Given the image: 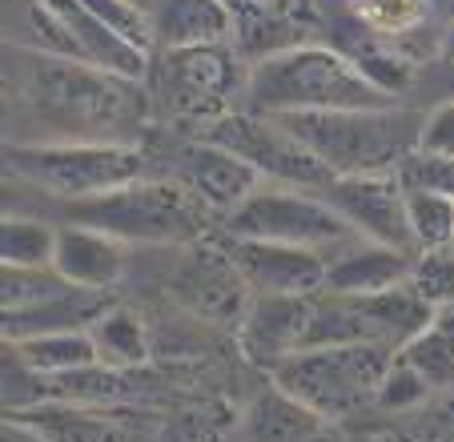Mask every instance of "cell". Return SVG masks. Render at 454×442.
Here are the masks:
<instances>
[{"label": "cell", "mask_w": 454, "mask_h": 442, "mask_svg": "<svg viewBox=\"0 0 454 442\" xmlns=\"http://www.w3.org/2000/svg\"><path fill=\"white\" fill-rule=\"evenodd\" d=\"M4 157L12 178L60 205L113 193L149 173L141 141H17Z\"/></svg>", "instance_id": "6"}, {"label": "cell", "mask_w": 454, "mask_h": 442, "mask_svg": "<svg viewBox=\"0 0 454 442\" xmlns=\"http://www.w3.org/2000/svg\"><path fill=\"white\" fill-rule=\"evenodd\" d=\"M12 346L25 354L28 366H36L44 378L69 375V370H81V366L101 362L97 354V342L89 330H57V334H41V338H25L12 342Z\"/></svg>", "instance_id": "24"}, {"label": "cell", "mask_w": 454, "mask_h": 442, "mask_svg": "<svg viewBox=\"0 0 454 442\" xmlns=\"http://www.w3.org/2000/svg\"><path fill=\"white\" fill-rule=\"evenodd\" d=\"M322 28H330L326 44H334L342 57H350L354 65H358L378 89H386L390 97L406 93L411 81L419 77L422 60L414 57L411 49H403V44L370 33V28L346 9V0H342V9H338L334 17H322Z\"/></svg>", "instance_id": "14"}, {"label": "cell", "mask_w": 454, "mask_h": 442, "mask_svg": "<svg viewBox=\"0 0 454 442\" xmlns=\"http://www.w3.org/2000/svg\"><path fill=\"white\" fill-rule=\"evenodd\" d=\"M419 154L430 157H454V97L438 101L427 113V125H422V149Z\"/></svg>", "instance_id": "33"}, {"label": "cell", "mask_w": 454, "mask_h": 442, "mask_svg": "<svg viewBox=\"0 0 454 442\" xmlns=\"http://www.w3.org/2000/svg\"><path fill=\"white\" fill-rule=\"evenodd\" d=\"M411 270L414 254L358 238L338 254H330L326 289L330 294H386V289L411 286Z\"/></svg>", "instance_id": "17"}, {"label": "cell", "mask_w": 454, "mask_h": 442, "mask_svg": "<svg viewBox=\"0 0 454 442\" xmlns=\"http://www.w3.org/2000/svg\"><path fill=\"white\" fill-rule=\"evenodd\" d=\"M201 137L233 149L241 162H249L266 181H274V185H294V189L322 193V189L334 181V173L317 162L314 149H309L298 133H290L278 117L233 109V113H225L222 121H214Z\"/></svg>", "instance_id": "9"}, {"label": "cell", "mask_w": 454, "mask_h": 442, "mask_svg": "<svg viewBox=\"0 0 454 442\" xmlns=\"http://www.w3.org/2000/svg\"><path fill=\"white\" fill-rule=\"evenodd\" d=\"M17 97L36 121L57 129V141H133L149 121L145 81L121 77L77 57L12 49Z\"/></svg>", "instance_id": "1"}, {"label": "cell", "mask_w": 454, "mask_h": 442, "mask_svg": "<svg viewBox=\"0 0 454 442\" xmlns=\"http://www.w3.org/2000/svg\"><path fill=\"white\" fill-rule=\"evenodd\" d=\"M225 254L233 270L249 286V294H322L326 289L330 257L317 249L282 246V241H254V238H230L225 233Z\"/></svg>", "instance_id": "12"}, {"label": "cell", "mask_w": 454, "mask_h": 442, "mask_svg": "<svg viewBox=\"0 0 454 442\" xmlns=\"http://www.w3.org/2000/svg\"><path fill=\"white\" fill-rule=\"evenodd\" d=\"M65 286L69 281L57 273V265H36V270H28V265H4V273H0V302H4V310H28L36 302L52 298Z\"/></svg>", "instance_id": "28"}, {"label": "cell", "mask_w": 454, "mask_h": 442, "mask_svg": "<svg viewBox=\"0 0 454 442\" xmlns=\"http://www.w3.org/2000/svg\"><path fill=\"white\" fill-rule=\"evenodd\" d=\"M65 221L93 225L129 246H189L209 230V209L177 181L145 173L113 193L65 205Z\"/></svg>", "instance_id": "5"}, {"label": "cell", "mask_w": 454, "mask_h": 442, "mask_svg": "<svg viewBox=\"0 0 454 442\" xmlns=\"http://www.w3.org/2000/svg\"><path fill=\"white\" fill-rule=\"evenodd\" d=\"M241 442H330L334 438V418L309 410L294 394H286L278 383L262 391L238 418Z\"/></svg>", "instance_id": "16"}, {"label": "cell", "mask_w": 454, "mask_h": 442, "mask_svg": "<svg viewBox=\"0 0 454 442\" xmlns=\"http://www.w3.org/2000/svg\"><path fill=\"white\" fill-rule=\"evenodd\" d=\"M378 105H398V97L378 89L350 57H342L326 41H306L254 60L246 93H241V109L262 113V117L378 109Z\"/></svg>", "instance_id": "2"}, {"label": "cell", "mask_w": 454, "mask_h": 442, "mask_svg": "<svg viewBox=\"0 0 454 442\" xmlns=\"http://www.w3.org/2000/svg\"><path fill=\"white\" fill-rule=\"evenodd\" d=\"M346 9L370 28V33L386 36V41L411 49L419 60H430L434 52L422 49V41L430 36H442L446 28L434 20L430 0H346Z\"/></svg>", "instance_id": "21"}, {"label": "cell", "mask_w": 454, "mask_h": 442, "mask_svg": "<svg viewBox=\"0 0 454 442\" xmlns=\"http://www.w3.org/2000/svg\"><path fill=\"white\" fill-rule=\"evenodd\" d=\"M330 205L362 233L366 241L403 249L419 257V241L411 230V205H406L403 173H362V178H334L322 189Z\"/></svg>", "instance_id": "11"}, {"label": "cell", "mask_w": 454, "mask_h": 442, "mask_svg": "<svg viewBox=\"0 0 454 442\" xmlns=\"http://www.w3.org/2000/svg\"><path fill=\"white\" fill-rule=\"evenodd\" d=\"M222 225L230 238L282 241V246L317 249V254H326V257L362 238L322 193L274 185V181H262Z\"/></svg>", "instance_id": "8"}, {"label": "cell", "mask_w": 454, "mask_h": 442, "mask_svg": "<svg viewBox=\"0 0 454 442\" xmlns=\"http://www.w3.org/2000/svg\"><path fill=\"white\" fill-rule=\"evenodd\" d=\"M406 185H427L438 193L454 197V157H430V154H414L403 170Z\"/></svg>", "instance_id": "32"}, {"label": "cell", "mask_w": 454, "mask_h": 442, "mask_svg": "<svg viewBox=\"0 0 454 442\" xmlns=\"http://www.w3.org/2000/svg\"><path fill=\"white\" fill-rule=\"evenodd\" d=\"M141 394L133 370L125 366H109V362H93L81 366V370H69V375L49 378V399L57 402H77V406H125Z\"/></svg>", "instance_id": "22"}, {"label": "cell", "mask_w": 454, "mask_h": 442, "mask_svg": "<svg viewBox=\"0 0 454 442\" xmlns=\"http://www.w3.org/2000/svg\"><path fill=\"white\" fill-rule=\"evenodd\" d=\"M153 49H198L238 36V20L222 0H157L149 12Z\"/></svg>", "instance_id": "18"}, {"label": "cell", "mask_w": 454, "mask_h": 442, "mask_svg": "<svg viewBox=\"0 0 454 442\" xmlns=\"http://www.w3.org/2000/svg\"><path fill=\"white\" fill-rule=\"evenodd\" d=\"M411 289L427 306L434 310H454V246L446 249H427L414 257L411 270Z\"/></svg>", "instance_id": "30"}, {"label": "cell", "mask_w": 454, "mask_h": 442, "mask_svg": "<svg viewBox=\"0 0 454 442\" xmlns=\"http://www.w3.org/2000/svg\"><path fill=\"white\" fill-rule=\"evenodd\" d=\"M125 4H133V9H141V12H145V17H149V12H153V4H157V0H125Z\"/></svg>", "instance_id": "37"}, {"label": "cell", "mask_w": 454, "mask_h": 442, "mask_svg": "<svg viewBox=\"0 0 454 442\" xmlns=\"http://www.w3.org/2000/svg\"><path fill=\"white\" fill-rule=\"evenodd\" d=\"M278 121L298 133L334 178H362V173H403L406 162L422 149L427 113L406 105H378V109L290 113Z\"/></svg>", "instance_id": "3"}, {"label": "cell", "mask_w": 454, "mask_h": 442, "mask_svg": "<svg viewBox=\"0 0 454 442\" xmlns=\"http://www.w3.org/2000/svg\"><path fill=\"white\" fill-rule=\"evenodd\" d=\"M57 238H60V225L44 217H4L0 225V262L4 265H52L57 257Z\"/></svg>", "instance_id": "26"}, {"label": "cell", "mask_w": 454, "mask_h": 442, "mask_svg": "<svg viewBox=\"0 0 454 442\" xmlns=\"http://www.w3.org/2000/svg\"><path fill=\"white\" fill-rule=\"evenodd\" d=\"M430 391H434V386H430L403 354H395V362H390V370H386V378H382V391H378V406L411 410V406H419V402H427Z\"/></svg>", "instance_id": "31"}, {"label": "cell", "mask_w": 454, "mask_h": 442, "mask_svg": "<svg viewBox=\"0 0 454 442\" xmlns=\"http://www.w3.org/2000/svg\"><path fill=\"white\" fill-rule=\"evenodd\" d=\"M314 294H249V306L238 322V346L246 362L274 375L282 362L306 350Z\"/></svg>", "instance_id": "13"}, {"label": "cell", "mask_w": 454, "mask_h": 442, "mask_svg": "<svg viewBox=\"0 0 454 442\" xmlns=\"http://www.w3.org/2000/svg\"><path fill=\"white\" fill-rule=\"evenodd\" d=\"M145 157H149V173L177 181L181 189H189L222 221L266 181L249 162H241L233 149H225V145L209 141L201 133L161 141L157 149H145Z\"/></svg>", "instance_id": "10"}, {"label": "cell", "mask_w": 454, "mask_h": 442, "mask_svg": "<svg viewBox=\"0 0 454 442\" xmlns=\"http://www.w3.org/2000/svg\"><path fill=\"white\" fill-rule=\"evenodd\" d=\"M406 205H411V230L419 254L454 246V197L427 185H406Z\"/></svg>", "instance_id": "27"}, {"label": "cell", "mask_w": 454, "mask_h": 442, "mask_svg": "<svg viewBox=\"0 0 454 442\" xmlns=\"http://www.w3.org/2000/svg\"><path fill=\"white\" fill-rule=\"evenodd\" d=\"M438 65H446V68H454V25L442 33V41H438Z\"/></svg>", "instance_id": "35"}, {"label": "cell", "mask_w": 454, "mask_h": 442, "mask_svg": "<svg viewBox=\"0 0 454 442\" xmlns=\"http://www.w3.org/2000/svg\"><path fill=\"white\" fill-rule=\"evenodd\" d=\"M398 354H403L434 391L454 386V318H450V310H438L434 322L414 334Z\"/></svg>", "instance_id": "25"}, {"label": "cell", "mask_w": 454, "mask_h": 442, "mask_svg": "<svg viewBox=\"0 0 454 442\" xmlns=\"http://www.w3.org/2000/svg\"><path fill=\"white\" fill-rule=\"evenodd\" d=\"M20 418L36 422L52 442H141V430L109 406H77V402H41L20 410Z\"/></svg>", "instance_id": "20"}, {"label": "cell", "mask_w": 454, "mask_h": 442, "mask_svg": "<svg viewBox=\"0 0 454 442\" xmlns=\"http://www.w3.org/2000/svg\"><path fill=\"white\" fill-rule=\"evenodd\" d=\"M241 52L233 41L198 44V49H161L145 73L149 117L173 125H198L206 133L225 113L241 109L249 68H241Z\"/></svg>", "instance_id": "4"}, {"label": "cell", "mask_w": 454, "mask_h": 442, "mask_svg": "<svg viewBox=\"0 0 454 442\" xmlns=\"http://www.w3.org/2000/svg\"><path fill=\"white\" fill-rule=\"evenodd\" d=\"M398 350L382 342H350V346H314L294 354L270 375L286 394L306 402L326 418H350L378 406V391Z\"/></svg>", "instance_id": "7"}, {"label": "cell", "mask_w": 454, "mask_h": 442, "mask_svg": "<svg viewBox=\"0 0 454 442\" xmlns=\"http://www.w3.org/2000/svg\"><path fill=\"white\" fill-rule=\"evenodd\" d=\"M0 378H4V410L20 414V410H33L41 402H49V378L25 362L12 342H4V366H0Z\"/></svg>", "instance_id": "29"}, {"label": "cell", "mask_w": 454, "mask_h": 442, "mask_svg": "<svg viewBox=\"0 0 454 442\" xmlns=\"http://www.w3.org/2000/svg\"><path fill=\"white\" fill-rule=\"evenodd\" d=\"M89 334H93V342H97L101 362H109V366L137 370V366L149 358L145 322H141L133 310H125V306H113V302H109V310H105V314L89 326Z\"/></svg>", "instance_id": "23"}, {"label": "cell", "mask_w": 454, "mask_h": 442, "mask_svg": "<svg viewBox=\"0 0 454 442\" xmlns=\"http://www.w3.org/2000/svg\"><path fill=\"white\" fill-rule=\"evenodd\" d=\"M105 310H109V294L105 289L65 286L52 298L36 302L28 310H4V342H25V338H41V334H57V330H89Z\"/></svg>", "instance_id": "19"}, {"label": "cell", "mask_w": 454, "mask_h": 442, "mask_svg": "<svg viewBox=\"0 0 454 442\" xmlns=\"http://www.w3.org/2000/svg\"><path fill=\"white\" fill-rule=\"evenodd\" d=\"M430 9H434V20L442 28L454 25V0H430Z\"/></svg>", "instance_id": "36"}, {"label": "cell", "mask_w": 454, "mask_h": 442, "mask_svg": "<svg viewBox=\"0 0 454 442\" xmlns=\"http://www.w3.org/2000/svg\"><path fill=\"white\" fill-rule=\"evenodd\" d=\"M57 273L69 286H85V289H105L109 294L121 278H125L129 265V241L113 238L105 230L93 225H77V221H65L57 238V257H52Z\"/></svg>", "instance_id": "15"}, {"label": "cell", "mask_w": 454, "mask_h": 442, "mask_svg": "<svg viewBox=\"0 0 454 442\" xmlns=\"http://www.w3.org/2000/svg\"><path fill=\"white\" fill-rule=\"evenodd\" d=\"M0 442H52V438L36 422H28V418L9 414L4 418V430H0Z\"/></svg>", "instance_id": "34"}]
</instances>
